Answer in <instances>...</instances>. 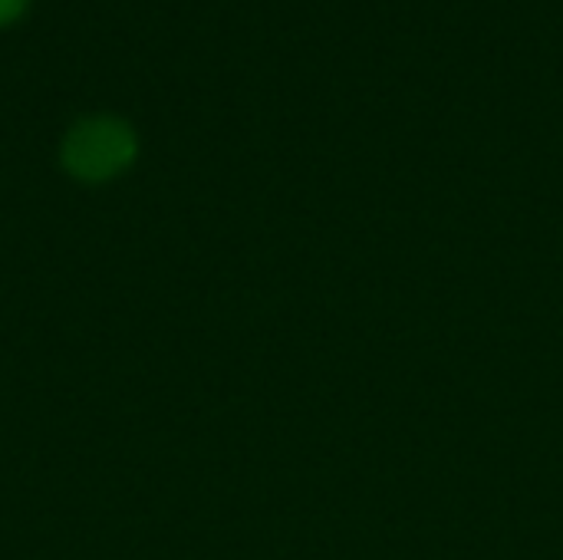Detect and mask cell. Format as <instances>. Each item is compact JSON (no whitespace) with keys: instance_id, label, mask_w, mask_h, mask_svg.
<instances>
[{"instance_id":"cell-1","label":"cell","mask_w":563,"mask_h":560,"mask_svg":"<svg viewBox=\"0 0 563 560\" xmlns=\"http://www.w3.org/2000/svg\"><path fill=\"white\" fill-rule=\"evenodd\" d=\"M135 158V132L115 116L79 119L63 142V165L82 182H106Z\"/></svg>"},{"instance_id":"cell-2","label":"cell","mask_w":563,"mask_h":560,"mask_svg":"<svg viewBox=\"0 0 563 560\" xmlns=\"http://www.w3.org/2000/svg\"><path fill=\"white\" fill-rule=\"evenodd\" d=\"M26 3H30V0H0V26L13 23V20L26 10Z\"/></svg>"}]
</instances>
